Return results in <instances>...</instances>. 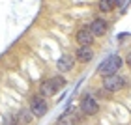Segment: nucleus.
I'll use <instances>...</instances> for the list:
<instances>
[{
	"mask_svg": "<svg viewBox=\"0 0 131 125\" xmlns=\"http://www.w3.org/2000/svg\"><path fill=\"white\" fill-rule=\"evenodd\" d=\"M66 80L62 79V77H51V79H45L43 82H41L39 90H41V95H45V97H52L54 93H58L64 88Z\"/></svg>",
	"mask_w": 131,
	"mask_h": 125,
	"instance_id": "1",
	"label": "nucleus"
},
{
	"mask_svg": "<svg viewBox=\"0 0 131 125\" xmlns=\"http://www.w3.org/2000/svg\"><path fill=\"white\" fill-rule=\"evenodd\" d=\"M120 67H122V58L116 56V54H112V56L105 58V60L101 62V65H99L97 71H99L101 77H111V75H116Z\"/></svg>",
	"mask_w": 131,
	"mask_h": 125,
	"instance_id": "2",
	"label": "nucleus"
},
{
	"mask_svg": "<svg viewBox=\"0 0 131 125\" xmlns=\"http://www.w3.org/2000/svg\"><path fill=\"white\" fill-rule=\"evenodd\" d=\"M126 86V79L120 75H111V77H103V88L107 92H120Z\"/></svg>",
	"mask_w": 131,
	"mask_h": 125,
	"instance_id": "3",
	"label": "nucleus"
},
{
	"mask_svg": "<svg viewBox=\"0 0 131 125\" xmlns=\"http://www.w3.org/2000/svg\"><path fill=\"white\" fill-rule=\"evenodd\" d=\"M75 39H77V43H79V47H90L94 43V34L90 32L88 26H82V28L77 30Z\"/></svg>",
	"mask_w": 131,
	"mask_h": 125,
	"instance_id": "4",
	"label": "nucleus"
},
{
	"mask_svg": "<svg viewBox=\"0 0 131 125\" xmlns=\"http://www.w3.org/2000/svg\"><path fill=\"white\" fill-rule=\"evenodd\" d=\"M81 112L86 116H94L97 112V101L96 97H92V95H84L81 101Z\"/></svg>",
	"mask_w": 131,
	"mask_h": 125,
	"instance_id": "5",
	"label": "nucleus"
},
{
	"mask_svg": "<svg viewBox=\"0 0 131 125\" xmlns=\"http://www.w3.org/2000/svg\"><path fill=\"white\" fill-rule=\"evenodd\" d=\"M30 110L34 116H45L47 114V103L41 95H34L30 99Z\"/></svg>",
	"mask_w": 131,
	"mask_h": 125,
	"instance_id": "6",
	"label": "nucleus"
},
{
	"mask_svg": "<svg viewBox=\"0 0 131 125\" xmlns=\"http://www.w3.org/2000/svg\"><path fill=\"white\" fill-rule=\"evenodd\" d=\"M88 28H90V32L94 34V38H99V35L107 34V30H109V24H107L105 19H94Z\"/></svg>",
	"mask_w": 131,
	"mask_h": 125,
	"instance_id": "7",
	"label": "nucleus"
},
{
	"mask_svg": "<svg viewBox=\"0 0 131 125\" xmlns=\"http://www.w3.org/2000/svg\"><path fill=\"white\" fill-rule=\"evenodd\" d=\"M77 123H79V116H77L75 112H71V110L64 112L56 120V125H77Z\"/></svg>",
	"mask_w": 131,
	"mask_h": 125,
	"instance_id": "8",
	"label": "nucleus"
},
{
	"mask_svg": "<svg viewBox=\"0 0 131 125\" xmlns=\"http://www.w3.org/2000/svg\"><path fill=\"white\" fill-rule=\"evenodd\" d=\"M75 58L79 62H82V64H86V62H90L92 60V56H94V51H92V47H79V49L75 51Z\"/></svg>",
	"mask_w": 131,
	"mask_h": 125,
	"instance_id": "9",
	"label": "nucleus"
},
{
	"mask_svg": "<svg viewBox=\"0 0 131 125\" xmlns=\"http://www.w3.org/2000/svg\"><path fill=\"white\" fill-rule=\"evenodd\" d=\"M56 65H58V69H60V71H71V69H73V65H75V58L71 54H62Z\"/></svg>",
	"mask_w": 131,
	"mask_h": 125,
	"instance_id": "10",
	"label": "nucleus"
},
{
	"mask_svg": "<svg viewBox=\"0 0 131 125\" xmlns=\"http://www.w3.org/2000/svg\"><path fill=\"white\" fill-rule=\"evenodd\" d=\"M15 118H17V123H19V125H26V123H30L34 120V114H32L30 108H23Z\"/></svg>",
	"mask_w": 131,
	"mask_h": 125,
	"instance_id": "11",
	"label": "nucleus"
},
{
	"mask_svg": "<svg viewBox=\"0 0 131 125\" xmlns=\"http://www.w3.org/2000/svg\"><path fill=\"white\" fill-rule=\"evenodd\" d=\"M116 8V0H99V9L103 13H109Z\"/></svg>",
	"mask_w": 131,
	"mask_h": 125,
	"instance_id": "12",
	"label": "nucleus"
},
{
	"mask_svg": "<svg viewBox=\"0 0 131 125\" xmlns=\"http://www.w3.org/2000/svg\"><path fill=\"white\" fill-rule=\"evenodd\" d=\"M6 125H19V123H17V118H13V116H9L8 120H6Z\"/></svg>",
	"mask_w": 131,
	"mask_h": 125,
	"instance_id": "13",
	"label": "nucleus"
},
{
	"mask_svg": "<svg viewBox=\"0 0 131 125\" xmlns=\"http://www.w3.org/2000/svg\"><path fill=\"white\" fill-rule=\"evenodd\" d=\"M126 62H127V65H129V67H131V52H129V54H127V58H126Z\"/></svg>",
	"mask_w": 131,
	"mask_h": 125,
	"instance_id": "14",
	"label": "nucleus"
},
{
	"mask_svg": "<svg viewBox=\"0 0 131 125\" xmlns=\"http://www.w3.org/2000/svg\"><path fill=\"white\" fill-rule=\"evenodd\" d=\"M116 4L118 6H124V4H126V0H116Z\"/></svg>",
	"mask_w": 131,
	"mask_h": 125,
	"instance_id": "15",
	"label": "nucleus"
}]
</instances>
